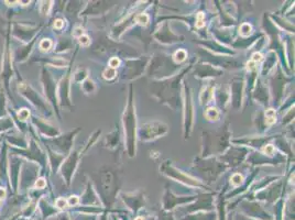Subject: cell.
<instances>
[{"label": "cell", "instance_id": "obj_1", "mask_svg": "<svg viewBox=\"0 0 295 220\" xmlns=\"http://www.w3.org/2000/svg\"><path fill=\"white\" fill-rule=\"evenodd\" d=\"M190 67H185L176 76H174L173 78H170L167 80H162V82L154 83L153 89H152V95L158 98L160 101L167 104L169 107H171L172 109H177V107L180 106V83L183 76L189 72Z\"/></svg>", "mask_w": 295, "mask_h": 220}, {"label": "cell", "instance_id": "obj_2", "mask_svg": "<svg viewBox=\"0 0 295 220\" xmlns=\"http://www.w3.org/2000/svg\"><path fill=\"white\" fill-rule=\"evenodd\" d=\"M119 188L118 175L111 169H102L99 171V181H98V193H99L100 203L105 210H109L116 200Z\"/></svg>", "mask_w": 295, "mask_h": 220}, {"label": "cell", "instance_id": "obj_3", "mask_svg": "<svg viewBox=\"0 0 295 220\" xmlns=\"http://www.w3.org/2000/svg\"><path fill=\"white\" fill-rule=\"evenodd\" d=\"M123 128L124 134H126V143L128 147V153L130 158L136 155V140H137V119H136V109L133 105V89L132 85L129 92L128 104L126 110L123 112Z\"/></svg>", "mask_w": 295, "mask_h": 220}, {"label": "cell", "instance_id": "obj_4", "mask_svg": "<svg viewBox=\"0 0 295 220\" xmlns=\"http://www.w3.org/2000/svg\"><path fill=\"white\" fill-rule=\"evenodd\" d=\"M230 132L228 124L223 129L217 132H204V146H203V158L212 154H221L229 147Z\"/></svg>", "mask_w": 295, "mask_h": 220}, {"label": "cell", "instance_id": "obj_5", "mask_svg": "<svg viewBox=\"0 0 295 220\" xmlns=\"http://www.w3.org/2000/svg\"><path fill=\"white\" fill-rule=\"evenodd\" d=\"M177 66L175 62L170 58V56L164 54H155L149 66L148 74L149 76H155V77H164L175 73L177 71Z\"/></svg>", "mask_w": 295, "mask_h": 220}, {"label": "cell", "instance_id": "obj_6", "mask_svg": "<svg viewBox=\"0 0 295 220\" xmlns=\"http://www.w3.org/2000/svg\"><path fill=\"white\" fill-rule=\"evenodd\" d=\"M195 169L204 179H207V182H215L216 178L225 171L226 165L216 159H205L197 160V162H195Z\"/></svg>", "mask_w": 295, "mask_h": 220}, {"label": "cell", "instance_id": "obj_7", "mask_svg": "<svg viewBox=\"0 0 295 220\" xmlns=\"http://www.w3.org/2000/svg\"><path fill=\"white\" fill-rule=\"evenodd\" d=\"M168 131V124L161 122V121H150V122L142 124L138 130V133H139L140 140L147 142L164 136Z\"/></svg>", "mask_w": 295, "mask_h": 220}, {"label": "cell", "instance_id": "obj_8", "mask_svg": "<svg viewBox=\"0 0 295 220\" xmlns=\"http://www.w3.org/2000/svg\"><path fill=\"white\" fill-rule=\"evenodd\" d=\"M160 170L162 171V173L168 175L169 177H171L173 179H176L178 182H182L186 184V185L190 186H194V187H200V188H206V186L202 184L200 181H196L195 178L189 176V175L184 174L183 172H181L180 170H177L174 168V166L171 165V162H169V161H165V162L161 166Z\"/></svg>", "mask_w": 295, "mask_h": 220}, {"label": "cell", "instance_id": "obj_9", "mask_svg": "<svg viewBox=\"0 0 295 220\" xmlns=\"http://www.w3.org/2000/svg\"><path fill=\"white\" fill-rule=\"evenodd\" d=\"M195 199H196L195 196L178 197L176 195H174L173 193H171L169 190H167L163 196V203H162L163 210H165V212H172V210L175 207H177L178 205L189 204Z\"/></svg>", "mask_w": 295, "mask_h": 220}, {"label": "cell", "instance_id": "obj_10", "mask_svg": "<svg viewBox=\"0 0 295 220\" xmlns=\"http://www.w3.org/2000/svg\"><path fill=\"white\" fill-rule=\"evenodd\" d=\"M213 194H204V195H199L198 197H196V201L194 205H190L189 207L184 208L185 213L187 214H194V213H198L202 210V212H205V210H212L213 209Z\"/></svg>", "mask_w": 295, "mask_h": 220}, {"label": "cell", "instance_id": "obj_11", "mask_svg": "<svg viewBox=\"0 0 295 220\" xmlns=\"http://www.w3.org/2000/svg\"><path fill=\"white\" fill-rule=\"evenodd\" d=\"M243 210L244 213L247 215L245 216L253 218V219H259V220H272L271 215L266 212L263 207H261L260 205L257 203H251V201H245L243 204Z\"/></svg>", "mask_w": 295, "mask_h": 220}, {"label": "cell", "instance_id": "obj_12", "mask_svg": "<svg viewBox=\"0 0 295 220\" xmlns=\"http://www.w3.org/2000/svg\"><path fill=\"white\" fill-rule=\"evenodd\" d=\"M193 118H194V110H193V102H192L191 89L185 85V116H184L185 139H187L190 136L192 125H193Z\"/></svg>", "mask_w": 295, "mask_h": 220}, {"label": "cell", "instance_id": "obj_13", "mask_svg": "<svg viewBox=\"0 0 295 220\" xmlns=\"http://www.w3.org/2000/svg\"><path fill=\"white\" fill-rule=\"evenodd\" d=\"M122 197L124 205H127V207L131 209L133 214H137L142 207H145V195L141 192L132 193V194H123Z\"/></svg>", "mask_w": 295, "mask_h": 220}, {"label": "cell", "instance_id": "obj_14", "mask_svg": "<svg viewBox=\"0 0 295 220\" xmlns=\"http://www.w3.org/2000/svg\"><path fill=\"white\" fill-rule=\"evenodd\" d=\"M247 153L246 149H240V147H232L229 151L225 153V155H221V160L223 161V164H228L229 166H237L243 162L245 159V155Z\"/></svg>", "mask_w": 295, "mask_h": 220}, {"label": "cell", "instance_id": "obj_15", "mask_svg": "<svg viewBox=\"0 0 295 220\" xmlns=\"http://www.w3.org/2000/svg\"><path fill=\"white\" fill-rule=\"evenodd\" d=\"M127 72H124L123 75V79H133L139 77L140 74L142 73V71L145 70V66L147 65V62L145 60H132V61H128L127 63Z\"/></svg>", "mask_w": 295, "mask_h": 220}, {"label": "cell", "instance_id": "obj_16", "mask_svg": "<svg viewBox=\"0 0 295 220\" xmlns=\"http://www.w3.org/2000/svg\"><path fill=\"white\" fill-rule=\"evenodd\" d=\"M282 184L283 182H279L276 184H273L270 187L266 188L262 192L257 194V198L259 199H263L268 201V203H274V201L278 200L279 197L281 196V188H282Z\"/></svg>", "mask_w": 295, "mask_h": 220}, {"label": "cell", "instance_id": "obj_17", "mask_svg": "<svg viewBox=\"0 0 295 220\" xmlns=\"http://www.w3.org/2000/svg\"><path fill=\"white\" fill-rule=\"evenodd\" d=\"M154 38L158 40V41L162 42V43H175L178 41H183V37H177V35L174 34L171 30L169 28L168 22L161 26V29L154 34Z\"/></svg>", "mask_w": 295, "mask_h": 220}, {"label": "cell", "instance_id": "obj_18", "mask_svg": "<svg viewBox=\"0 0 295 220\" xmlns=\"http://www.w3.org/2000/svg\"><path fill=\"white\" fill-rule=\"evenodd\" d=\"M285 82H287V77L283 75L282 71H281V69L279 67L278 69V73L274 74L273 77H272L271 79V85L273 86V93H274V96L276 98V100H280L281 96H282V93H283V89H284V86H285Z\"/></svg>", "mask_w": 295, "mask_h": 220}, {"label": "cell", "instance_id": "obj_19", "mask_svg": "<svg viewBox=\"0 0 295 220\" xmlns=\"http://www.w3.org/2000/svg\"><path fill=\"white\" fill-rule=\"evenodd\" d=\"M222 74L221 70H218L211 64H199L196 67L195 76L198 78H208V77H216Z\"/></svg>", "mask_w": 295, "mask_h": 220}, {"label": "cell", "instance_id": "obj_20", "mask_svg": "<svg viewBox=\"0 0 295 220\" xmlns=\"http://www.w3.org/2000/svg\"><path fill=\"white\" fill-rule=\"evenodd\" d=\"M243 89H244V79L243 78H235L232 80V88H231V98H232V106L234 108L238 109L241 104V98H243Z\"/></svg>", "mask_w": 295, "mask_h": 220}, {"label": "cell", "instance_id": "obj_21", "mask_svg": "<svg viewBox=\"0 0 295 220\" xmlns=\"http://www.w3.org/2000/svg\"><path fill=\"white\" fill-rule=\"evenodd\" d=\"M253 97L262 105L269 104V92H268L267 87L260 82V80H258L257 82L256 92L253 93Z\"/></svg>", "mask_w": 295, "mask_h": 220}, {"label": "cell", "instance_id": "obj_22", "mask_svg": "<svg viewBox=\"0 0 295 220\" xmlns=\"http://www.w3.org/2000/svg\"><path fill=\"white\" fill-rule=\"evenodd\" d=\"M217 218H218V215L214 212H209V213L199 212V213L186 215V216L183 217L181 220H216Z\"/></svg>", "mask_w": 295, "mask_h": 220}, {"label": "cell", "instance_id": "obj_23", "mask_svg": "<svg viewBox=\"0 0 295 220\" xmlns=\"http://www.w3.org/2000/svg\"><path fill=\"white\" fill-rule=\"evenodd\" d=\"M82 203L84 205H92V206H100V200L97 198V196L95 195V193L91 188V186H88L87 192L85 196L83 197Z\"/></svg>", "mask_w": 295, "mask_h": 220}, {"label": "cell", "instance_id": "obj_24", "mask_svg": "<svg viewBox=\"0 0 295 220\" xmlns=\"http://www.w3.org/2000/svg\"><path fill=\"white\" fill-rule=\"evenodd\" d=\"M276 62V56H275V53L274 52H270L269 55H268L267 60L265 62V64H263L262 66V75L266 76L269 72L272 70V67L274 66Z\"/></svg>", "mask_w": 295, "mask_h": 220}, {"label": "cell", "instance_id": "obj_25", "mask_svg": "<svg viewBox=\"0 0 295 220\" xmlns=\"http://www.w3.org/2000/svg\"><path fill=\"white\" fill-rule=\"evenodd\" d=\"M214 97V87L208 85V86L205 87L202 93H200V97H199V101L202 105H206L209 101L212 100V98Z\"/></svg>", "mask_w": 295, "mask_h": 220}, {"label": "cell", "instance_id": "obj_26", "mask_svg": "<svg viewBox=\"0 0 295 220\" xmlns=\"http://www.w3.org/2000/svg\"><path fill=\"white\" fill-rule=\"evenodd\" d=\"M119 137H120V133H119L118 129L115 130V131H113L110 134H108V136H107V138H106L107 147H108L109 149H113V147H115L116 146L118 145Z\"/></svg>", "mask_w": 295, "mask_h": 220}, {"label": "cell", "instance_id": "obj_27", "mask_svg": "<svg viewBox=\"0 0 295 220\" xmlns=\"http://www.w3.org/2000/svg\"><path fill=\"white\" fill-rule=\"evenodd\" d=\"M265 121L267 125H272L275 123L276 121V116H275V110L274 109H268L265 114Z\"/></svg>", "mask_w": 295, "mask_h": 220}, {"label": "cell", "instance_id": "obj_28", "mask_svg": "<svg viewBox=\"0 0 295 220\" xmlns=\"http://www.w3.org/2000/svg\"><path fill=\"white\" fill-rule=\"evenodd\" d=\"M187 57V53L185 50H177L173 55V61L176 63V64H180V63L184 62Z\"/></svg>", "mask_w": 295, "mask_h": 220}, {"label": "cell", "instance_id": "obj_29", "mask_svg": "<svg viewBox=\"0 0 295 220\" xmlns=\"http://www.w3.org/2000/svg\"><path fill=\"white\" fill-rule=\"evenodd\" d=\"M205 116H206V118L211 121H216L220 118V111L217 110V108H214V107H211V108H208L205 112Z\"/></svg>", "mask_w": 295, "mask_h": 220}, {"label": "cell", "instance_id": "obj_30", "mask_svg": "<svg viewBox=\"0 0 295 220\" xmlns=\"http://www.w3.org/2000/svg\"><path fill=\"white\" fill-rule=\"evenodd\" d=\"M251 31H252V28L249 24H241L239 28V33H240V35H243V37H249V35L251 34Z\"/></svg>", "mask_w": 295, "mask_h": 220}, {"label": "cell", "instance_id": "obj_31", "mask_svg": "<svg viewBox=\"0 0 295 220\" xmlns=\"http://www.w3.org/2000/svg\"><path fill=\"white\" fill-rule=\"evenodd\" d=\"M136 22L146 26L148 25V24H149V16H148L147 13H139V15H137L136 17Z\"/></svg>", "mask_w": 295, "mask_h": 220}, {"label": "cell", "instance_id": "obj_32", "mask_svg": "<svg viewBox=\"0 0 295 220\" xmlns=\"http://www.w3.org/2000/svg\"><path fill=\"white\" fill-rule=\"evenodd\" d=\"M156 220H176L174 218L173 214L171 212H165V210H161L159 213V217Z\"/></svg>", "mask_w": 295, "mask_h": 220}, {"label": "cell", "instance_id": "obj_33", "mask_svg": "<svg viewBox=\"0 0 295 220\" xmlns=\"http://www.w3.org/2000/svg\"><path fill=\"white\" fill-rule=\"evenodd\" d=\"M102 75H104L105 79L110 80L117 76V70H114V69H111V67H108V69L104 72V74Z\"/></svg>", "mask_w": 295, "mask_h": 220}, {"label": "cell", "instance_id": "obj_34", "mask_svg": "<svg viewBox=\"0 0 295 220\" xmlns=\"http://www.w3.org/2000/svg\"><path fill=\"white\" fill-rule=\"evenodd\" d=\"M262 153L267 156H273L275 153V147L272 145H266L262 147Z\"/></svg>", "mask_w": 295, "mask_h": 220}, {"label": "cell", "instance_id": "obj_35", "mask_svg": "<svg viewBox=\"0 0 295 220\" xmlns=\"http://www.w3.org/2000/svg\"><path fill=\"white\" fill-rule=\"evenodd\" d=\"M196 28H203V26H205V16L203 12H198L197 16H196Z\"/></svg>", "mask_w": 295, "mask_h": 220}, {"label": "cell", "instance_id": "obj_36", "mask_svg": "<svg viewBox=\"0 0 295 220\" xmlns=\"http://www.w3.org/2000/svg\"><path fill=\"white\" fill-rule=\"evenodd\" d=\"M95 88H96L95 85H94L93 80H91V79H87L86 82L83 84V89L86 93H92V92L95 91Z\"/></svg>", "mask_w": 295, "mask_h": 220}, {"label": "cell", "instance_id": "obj_37", "mask_svg": "<svg viewBox=\"0 0 295 220\" xmlns=\"http://www.w3.org/2000/svg\"><path fill=\"white\" fill-rule=\"evenodd\" d=\"M244 183V178H243V176H241L240 174H234L231 176V184L234 186H239V185H241V184Z\"/></svg>", "mask_w": 295, "mask_h": 220}, {"label": "cell", "instance_id": "obj_38", "mask_svg": "<svg viewBox=\"0 0 295 220\" xmlns=\"http://www.w3.org/2000/svg\"><path fill=\"white\" fill-rule=\"evenodd\" d=\"M52 48V41L51 40H43V41L40 43V49H41L42 51H49Z\"/></svg>", "mask_w": 295, "mask_h": 220}, {"label": "cell", "instance_id": "obj_39", "mask_svg": "<svg viewBox=\"0 0 295 220\" xmlns=\"http://www.w3.org/2000/svg\"><path fill=\"white\" fill-rule=\"evenodd\" d=\"M120 63L122 62H120L119 57H117V56L111 57L109 60V67H111V69H114V70H117V67L120 66Z\"/></svg>", "mask_w": 295, "mask_h": 220}, {"label": "cell", "instance_id": "obj_40", "mask_svg": "<svg viewBox=\"0 0 295 220\" xmlns=\"http://www.w3.org/2000/svg\"><path fill=\"white\" fill-rule=\"evenodd\" d=\"M55 204H56V207L60 208V209H64V208H66L69 206L68 200L64 199V198H59V199L56 200Z\"/></svg>", "mask_w": 295, "mask_h": 220}, {"label": "cell", "instance_id": "obj_41", "mask_svg": "<svg viewBox=\"0 0 295 220\" xmlns=\"http://www.w3.org/2000/svg\"><path fill=\"white\" fill-rule=\"evenodd\" d=\"M75 220H97V217H96V215H91V214L79 215V216Z\"/></svg>", "mask_w": 295, "mask_h": 220}, {"label": "cell", "instance_id": "obj_42", "mask_svg": "<svg viewBox=\"0 0 295 220\" xmlns=\"http://www.w3.org/2000/svg\"><path fill=\"white\" fill-rule=\"evenodd\" d=\"M231 219L232 220H257V219H253V218L245 216L244 214H240V213H237L234 217H231Z\"/></svg>", "mask_w": 295, "mask_h": 220}, {"label": "cell", "instance_id": "obj_43", "mask_svg": "<svg viewBox=\"0 0 295 220\" xmlns=\"http://www.w3.org/2000/svg\"><path fill=\"white\" fill-rule=\"evenodd\" d=\"M51 3H52L51 1L43 2L42 7H41V12L43 13V15H48V13H49V10H50V8H51V6H52Z\"/></svg>", "mask_w": 295, "mask_h": 220}, {"label": "cell", "instance_id": "obj_44", "mask_svg": "<svg viewBox=\"0 0 295 220\" xmlns=\"http://www.w3.org/2000/svg\"><path fill=\"white\" fill-rule=\"evenodd\" d=\"M29 116H30V112L26 109H22L19 111V114H18V117H19V119H21V120L28 119Z\"/></svg>", "mask_w": 295, "mask_h": 220}, {"label": "cell", "instance_id": "obj_45", "mask_svg": "<svg viewBox=\"0 0 295 220\" xmlns=\"http://www.w3.org/2000/svg\"><path fill=\"white\" fill-rule=\"evenodd\" d=\"M78 41H79V43L82 44V46H88L89 43H91V39H89L87 35H85V34H83L82 37H79L78 38Z\"/></svg>", "mask_w": 295, "mask_h": 220}, {"label": "cell", "instance_id": "obj_46", "mask_svg": "<svg viewBox=\"0 0 295 220\" xmlns=\"http://www.w3.org/2000/svg\"><path fill=\"white\" fill-rule=\"evenodd\" d=\"M79 203V198L77 196H71L70 197V199L68 200V204H69V206H76Z\"/></svg>", "mask_w": 295, "mask_h": 220}, {"label": "cell", "instance_id": "obj_47", "mask_svg": "<svg viewBox=\"0 0 295 220\" xmlns=\"http://www.w3.org/2000/svg\"><path fill=\"white\" fill-rule=\"evenodd\" d=\"M46 185H47V182L44 178H40V179H38L37 183H35V187L40 188V190H42V188L46 187Z\"/></svg>", "mask_w": 295, "mask_h": 220}, {"label": "cell", "instance_id": "obj_48", "mask_svg": "<svg viewBox=\"0 0 295 220\" xmlns=\"http://www.w3.org/2000/svg\"><path fill=\"white\" fill-rule=\"evenodd\" d=\"M63 26H64V20H62V19L55 20V22H54V28L55 29L61 30L62 28H63Z\"/></svg>", "mask_w": 295, "mask_h": 220}, {"label": "cell", "instance_id": "obj_49", "mask_svg": "<svg viewBox=\"0 0 295 220\" xmlns=\"http://www.w3.org/2000/svg\"><path fill=\"white\" fill-rule=\"evenodd\" d=\"M262 60V55L260 54V53H254V54L252 55V62H254V63H258V62H260Z\"/></svg>", "mask_w": 295, "mask_h": 220}, {"label": "cell", "instance_id": "obj_50", "mask_svg": "<svg viewBox=\"0 0 295 220\" xmlns=\"http://www.w3.org/2000/svg\"><path fill=\"white\" fill-rule=\"evenodd\" d=\"M73 35L76 38H79L83 35V29L82 28H76L73 32Z\"/></svg>", "mask_w": 295, "mask_h": 220}, {"label": "cell", "instance_id": "obj_51", "mask_svg": "<svg viewBox=\"0 0 295 220\" xmlns=\"http://www.w3.org/2000/svg\"><path fill=\"white\" fill-rule=\"evenodd\" d=\"M4 196H6V191L3 188H0V200L3 199Z\"/></svg>", "mask_w": 295, "mask_h": 220}, {"label": "cell", "instance_id": "obj_52", "mask_svg": "<svg viewBox=\"0 0 295 220\" xmlns=\"http://www.w3.org/2000/svg\"><path fill=\"white\" fill-rule=\"evenodd\" d=\"M107 212H108V210H105V212L102 213V215H101V217H100L99 220H107Z\"/></svg>", "mask_w": 295, "mask_h": 220}, {"label": "cell", "instance_id": "obj_53", "mask_svg": "<svg viewBox=\"0 0 295 220\" xmlns=\"http://www.w3.org/2000/svg\"><path fill=\"white\" fill-rule=\"evenodd\" d=\"M111 216H113V220H120V218L116 216V215H111Z\"/></svg>", "mask_w": 295, "mask_h": 220}, {"label": "cell", "instance_id": "obj_54", "mask_svg": "<svg viewBox=\"0 0 295 220\" xmlns=\"http://www.w3.org/2000/svg\"><path fill=\"white\" fill-rule=\"evenodd\" d=\"M62 220H71V219H70V218H68V217H66V216H65V217H63V218H62Z\"/></svg>", "mask_w": 295, "mask_h": 220}, {"label": "cell", "instance_id": "obj_55", "mask_svg": "<svg viewBox=\"0 0 295 220\" xmlns=\"http://www.w3.org/2000/svg\"><path fill=\"white\" fill-rule=\"evenodd\" d=\"M228 220H232V219H231V215H230L229 217H228Z\"/></svg>", "mask_w": 295, "mask_h": 220}]
</instances>
